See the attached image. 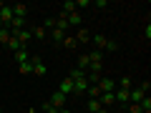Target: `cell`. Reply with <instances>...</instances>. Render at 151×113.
Segmentation results:
<instances>
[{
  "instance_id": "cell-30",
  "label": "cell",
  "mask_w": 151,
  "mask_h": 113,
  "mask_svg": "<svg viewBox=\"0 0 151 113\" xmlns=\"http://www.w3.org/2000/svg\"><path fill=\"white\" fill-rule=\"evenodd\" d=\"M63 43L68 45V48H76V38H68V35H65V40H63Z\"/></svg>"
},
{
  "instance_id": "cell-29",
  "label": "cell",
  "mask_w": 151,
  "mask_h": 113,
  "mask_svg": "<svg viewBox=\"0 0 151 113\" xmlns=\"http://www.w3.org/2000/svg\"><path fill=\"white\" fill-rule=\"evenodd\" d=\"M129 113H141V106L139 103H129Z\"/></svg>"
},
{
  "instance_id": "cell-10",
  "label": "cell",
  "mask_w": 151,
  "mask_h": 113,
  "mask_svg": "<svg viewBox=\"0 0 151 113\" xmlns=\"http://www.w3.org/2000/svg\"><path fill=\"white\" fill-rule=\"evenodd\" d=\"M10 20H13V8H10V5H5L3 10H0V23H3V25H8Z\"/></svg>"
},
{
  "instance_id": "cell-11",
  "label": "cell",
  "mask_w": 151,
  "mask_h": 113,
  "mask_svg": "<svg viewBox=\"0 0 151 113\" xmlns=\"http://www.w3.org/2000/svg\"><path fill=\"white\" fill-rule=\"evenodd\" d=\"M78 68H81L83 73H88V68H91V58H88V53H81V55H78Z\"/></svg>"
},
{
  "instance_id": "cell-22",
  "label": "cell",
  "mask_w": 151,
  "mask_h": 113,
  "mask_svg": "<svg viewBox=\"0 0 151 113\" xmlns=\"http://www.w3.org/2000/svg\"><path fill=\"white\" fill-rule=\"evenodd\" d=\"M68 13H76V3H73V0L63 3V10H60V15H68Z\"/></svg>"
},
{
  "instance_id": "cell-2",
  "label": "cell",
  "mask_w": 151,
  "mask_h": 113,
  "mask_svg": "<svg viewBox=\"0 0 151 113\" xmlns=\"http://www.w3.org/2000/svg\"><path fill=\"white\" fill-rule=\"evenodd\" d=\"M30 63H33V75L43 78V75H45V63L38 58V55H30Z\"/></svg>"
},
{
  "instance_id": "cell-8",
  "label": "cell",
  "mask_w": 151,
  "mask_h": 113,
  "mask_svg": "<svg viewBox=\"0 0 151 113\" xmlns=\"http://www.w3.org/2000/svg\"><path fill=\"white\" fill-rule=\"evenodd\" d=\"M86 91H88V81H86V78L73 81V93H76V96H86Z\"/></svg>"
},
{
  "instance_id": "cell-7",
  "label": "cell",
  "mask_w": 151,
  "mask_h": 113,
  "mask_svg": "<svg viewBox=\"0 0 151 113\" xmlns=\"http://www.w3.org/2000/svg\"><path fill=\"white\" fill-rule=\"evenodd\" d=\"M96 101L101 103V108H111V106H116V96H113V93H101Z\"/></svg>"
},
{
  "instance_id": "cell-4",
  "label": "cell",
  "mask_w": 151,
  "mask_h": 113,
  "mask_svg": "<svg viewBox=\"0 0 151 113\" xmlns=\"http://www.w3.org/2000/svg\"><path fill=\"white\" fill-rule=\"evenodd\" d=\"M48 103H50L53 108H58V111H60V108H65V96H63V93H58V91H55V93H50Z\"/></svg>"
},
{
  "instance_id": "cell-21",
  "label": "cell",
  "mask_w": 151,
  "mask_h": 113,
  "mask_svg": "<svg viewBox=\"0 0 151 113\" xmlns=\"http://www.w3.org/2000/svg\"><path fill=\"white\" fill-rule=\"evenodd\" d=\"M30 35L38 38V40H43V38H45V28H43V25H35V28L30 30Z\"/></svg>"
},
{
  "instance_id": "cell-34",
  "label": "cell",
  "mask_w": 151,
  "mask_h": 113,
  "mask_svg": "<svg viewBox=\"0 0 151 113\" xmlns=\"http://www.w3.org/2000/svg\"><path fill=\"white\" fill-rule=\"evenodd\" d=\"M3 28H5V25H3V23H0V30H3Z\"/></svg>"
},
{
  "instance_id": "cell-13",
  "label": "cell",
  "mask_w": 151,
  "mask_h": 113,
  "mask_svg": "<svg viewBox=\"0 0 151 113\" xmlns=\"http://www.w3.org/2000/svg\"><path fill=\"white\" fill-rule=\"evenodd\" d=\"M98 111H101V103L96 98H88L86 101V113H98Z\"/></svg>"
},
{
  "instance_id": "cell-14",
  "label": "cell",
  "mask_w": 151,
  "mask_h": 113,
  "mask_svg": "<svg viewBox=\"0 0 151 113\" xmlns=\"http://www.w3.org/2000/svg\"><path fill=\"white\" fill-rule=\"evenodd\" d=\"M13 8V18H25L28 15V8L23 5V3H18V5H10Z\"/></svg>"
},
{
  "instance_id": "cell-5",
  "label": "cell",
  "mask_w": 151,
  "mask_h": 113,
  "mask_svg": "<svg viewBox=\"0 0 151 113\" xmlns=\"http://www.w3.org/2000/svg\"><path fill=\"white\" fill-rule=\"evenodd\" d=\"M13 38H18V43L23 45V48H28V40H30V30H28V28H23V30H18V33H10Z\"/></svg>"
},
{
  "instance_id": "cell-1",
  "label": "cell",
  "mask_w": 151,
  "mask_h": 113,
  "mask_svg": "<svg viewBox=\"0 0 151 113\" xmlns=\"http://www.w3.org/2000/svg\"><path fill=\"white\" fill-rule=\"evenodd\" d=\"M91 40H93V45H96L98 50H116V48H119V43H116V40L101 35V33H98V35H91Z\"/></svg>"
},
{
  "instance_id": "cell-15",
  "label": "cell",
  "mask_w": 151,
  "mask_h": 113,
  "mask_svg": "<svg viewBox=\"0 0 151 113\" xmlns=\"http://www.w3.org/2000/svg\"><path fill=\"white\" fill-rule=\"evenodd\" d=\"M88 58H91V63H103V50H98V48L88 50Z\"/></svg>"
},
{
  "instance_id": "cell-18",
  "label": "cell",
  "mask_w": 151,
  "mask_h": 113,
  "mask_svg": "<svg viewBox=\"0 0 151 113\" xmlns=\"http://www.w3.org/2000/svg\"><path fill=\"white\" fill-rule=\"evenodd\" d=\"M50 38H53L55 43H63V40H65V30H58V28H53V30H50Z\"/></svg>"
},
{
  "instance_id": "cell-26",
  "label": "cell",
  "mask_w": 151,
  "mask_h": 113,
  "mask_svg": "<svg viewBox=\"0 0 151 113\" xmlns=\"http://www.w3.org/2000/svg\"><path fill=\"white\" fill-rule=\"evenodd\" d=\"M40 108H43V113H58V108H53V106H50L48 101H45V103H43Z\"/></svg>"
},
{
  "instance_id": "cell-16",
  "label": "cell",
  "mask_w": 151,
  "mask_h": 113,
  "mask_svg": "<svg viewBox=\"0 0 151 113\" xmlns=\"http://www.w3.org/2000/svg\"><path fill=\"white\" fill-rule=\"evenodd\" d=\"M13 55H15L18 65H20V63H25V60H30V53H28V48H20L18 53H13Z\"/></svg>"
},
{
  "instance_id": "cell-20",
  "label": "cell",
  "mask_w": 151,
  "mask_h": 113,
  "mask_svg": "<svg viewBox=\"0 0 151 113\" xmlns=\"http://www.w3.org/2000/svg\"><path fill=\"white\" fill-rule=\"evenodd\" d=\"M5 48H8V50H13V53H18V50H20L23 45L18 43V38H13V35H10V40H8V43H5Z\"/></svg>"
},
{
  "instance_id": "cell-12",
  "label": "cell",
  "mask_w": 151,
  "mask_h": 113,
  "mask_svg": "<svg viewBox=\"0 0 151 113\" xmlns=\"http://www.w3.org/2000/svg\"><path fill=\"white\" fill-rule=\"evenodd\" d=\"M88 40H91V33L86 28H78L76 30V43H88Z\"/></svg>"
},
{
  "instance_id": "cell-23",
  "label": "cell",
  "mask_w": 151,
  "mask_h": 113,
  "mask_svg": "<svg viewBox=\"0 0 151 113\" xmlns=\"http://www.w3.org/2000/svg\"><path fill=\"white\" fill-rule=\"evenodd\" d=\"M68 78H70V81H78V78H86V73H83L81 68H73V70L68 73Z\"/></svg>"
},
{
  "instance_id": "cell-19",
  "label": "cell",
  "mask_w": 151,
  "mask_h": 113,
  "mask_svg": "<svg viewBox=\"0 0 151 113\" xmlns=\"http://www.w3.org/2000/svg\"><path fill=\"white\" fill-rule=\"evenodd\" d=\"M116 88H126V91H131V88H134V81H131L129 75H124V78L116 83Z\"/></svg>"
},
{
  "instance_id": "cell-6",
  "label": "cell",
  "mask_w": 151,
  "mask_h": 113,
  "mask_svg": "<svg viewBox=\"0 0 151 113\" xmlns=\"http://www.w3.org/2000/svg\"><path fill=\"white\" fill-rule=\"evenodd\" d=\"M65 18V23H68V28H78V25H83V18H81V13L76 10V13H68V15H63Z\"/></svg>"
},
{
  "instance_id": "cell-35",
  "label": "cell",
  "mask_w": 151,
  "mask_h": 113,
  "mask_svg": "<svg viewBox=\"0 0 151 113\" xmlns=\"http://www.w3.org/2000/svg\"><path fill=\"white\" fill-rule=\"evenodd\" d=\"M0 113H3V108H0Z\"/></svg>"
},
{
  "instance_id": "cell-33",
  "label": "cell",
  "mask_w": 151,
  "mask_h": 113,
  "mask_svg": "<svg viewBox=\"0 0 151 113\" xmlns=\"http://www.w3.org/2000/svg\"><path fill=\"white\" fill-rule=\"evenodd\" d=\"M3 8H5V3H3V0H0V10H3Z\"/></svg>"
},
{
  "instance_id": "cell-17",
  "label": "cell",
  "mask_w": 151,
  "mask_h": 113,
  "mask_svg": "<svg viewBox=\"0 0 151 113\" xmlns=\"http://www.w3.org/2000/svg\"><path fill=\"white\" fill-rule=\"evenodd\" d=\"M18 73H20V75H33V63H30V60L20 63V65H18Z\"/></svg>"
},
{
  "instance_id": "cell-9",
  "label": "cell",
  "mask_w": 151,
  "mask_h": 113,
  "mask_svg": "<svg viewBox=\"0 0 151 113\" xmlns=\"http://www.w3.org/2000/svg\"><path fill=\"white\" fill-rule=\"evenodd\" d=\"M58 93H63V96H70V93H73V81H70L68 75H65L63 81H60V86H58Z\"/></svg>"
},
{
  "instance_id": "cell-27",
  "label": "cell",
  "mask_w": 151,
  "mask_h": 113,
  "mask_svg": "<svg viewBox=\"0 0 151 113\" xmlns=\"http://www.w3.org/2000/svg\"><path fill=\"white\" fill-rule=\"evenodd\" d=\"M91 5V0H76V10H81V8H88Z\"/></svg>"
},
{
  "instance_id": "cell-32",
  "label": "cell",
  "mask_w": 151,
  "mask_h": 113,
  "mask_svg": "<svg viewBox=\"0 0 151 113\" xmlns=\"http://www.w3.org/2000/svg\"><path fill=\"white\" fill-rule=\"evenodd\" d=\"M98 113H108V108H101V111H98Z\"/></svg>"
},
{
  "instance_id": "cell-28",
  "label": "cell",
  "mask_w": 151,
  "mask_h": 113,
  "mask_svg": "<svg viewBox=\"0 0 151 113\" xmlns=\"http://www.w3.org/2000/svg\"><path fill=\"white\" fill-rule=\"evenodd\" d=\"M45 30H53V28H55V18H48V20H45Z\"/></svg>"
},
{
  "instance_id": "cell-24",
  "label": "cell",
  "mask_w": 151,
  "mask_h": 113,
  "mask_svg": "<svg viewBox=\"0 0 151 113\" xmlns=\"http://www.w3.org/2000/svg\"><path fill=\"white\" fill-rule=\"evenodd\" d=\"M86 96H88V98H98V96H101V88H98V86H88Z\"/></svg>"
},
{
  "instance_id": "cell-3",
  "label": "cell",
  "mask_w": 151,
  "mask_h": 113,
  "mask_svg": "<svg viewBox=\"0 0 151 113\" xmlns=\"http://www.w3.org/2000/svg\"><path fill=\"white\" fill-rule=\"evenodd\" d=\"M96 86L101 88V93H113L116 91V81H113V78H101Z\"/></svg>"
},
{
  "instance_id": "cell-31",
  "label": "cell",
  "mask_w": 151,
  "mask_h": 113,
  "mask_svg": "<svg viewBox=\"0 0 151 113\" xmlns=\"http://www.w3.org/2000/svg\"><path fill=\"white\" fill-rule=\"evenodd\" d=\"M58 113H70V111H68V108H60V111H58Z\"/></svg>"
},
{
  "instance_id": "cell-25",
  "label": "cell",
  "mask_w": 151,
  "mask_h": 113,
  "mask_svg": "<svg viewBox=\"0 0 151 113\" xmlns=\"http://www.w3.org/2000/svg\"><path fill=\"white\" fill-rule=\"evenodd\" d=\"M8 40H10V30H8V28H3V30H0V45H5Z\"/></svg>"
}]
</instances>
